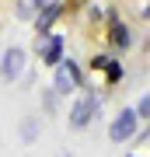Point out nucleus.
Segmentation results:
<instances>
[{
	"mask_svg": "<svg viewBox=\"0 0 150 157\" xmlns=\"http://www.w3.org/2000/svg\"><path fill=\"white\" fill-rule=\"evenodd\" d=\"M35 7H39V14H45V11H70V0H35Z\"/></svg>",
	"mask_w": 150,
	"mask_h": 157,
	"instance_id": "obj_11",
	"label": "nucleus"
},
{
	"mask_svg": "<svg viewBox=\"0 0 150 157\" xmlns=\"http://www.w3.org/2000/svg\"><path fill=\"white\" fill-rule=\"evenodd\" d=\"M133 108H136V115H140V122H150V91H147V94H143V98L136 101Z\"/></svg>",
	"mask_w": 150,
	"mask_h": 157,
	"instance_id": "obj_13",
	"label": "nucleus"
},
{
	"mask_svg": "<svg viewBox=\"0 0 150 157\" xmlns=\"http://www.w3.org/2000/svg\"><path fill=\"white\" fill-rule=\"evenodd\" d=\"M126 77V67H122V56H115L108 63V70H105V87H115L119 80Z\"/></svg>",
	"mask_w": 150,
	"mask_h": 157,
	"instance_id": "obj_8",
	"label": "nucleus"
},
{
	"mask_svg": "<svg viewBox=\"0 0 150 157\" xmlns=\"http://www.w3.org/2000/svg\"><path fill=\"white\" fill-rule=\"evenodd\" d=\"M98 112H101V94H87V91H84V94L73 98V105L67 112V126L73 133H84V129L98 119Z\"/></svg>",
	"mask_w": 150,
	"mask_h": 157,
	"instance_id": "obj_3",
	"label": "nucleus"
},
{
	"mask_svg": "<svg viewBox=\"0 0 150 157\" xmlns=\"http://www.w3.org/2000/svg\"><path fill=\"white\" fill-rule=\"evenodd\" d=\"M105 42H108V52H115V56H126L133 49V42H136L133 25L119 11H108V17H105Z\"/></svg>",
	"mask_w": 150,
	"mask_h": 157,
	"instance_id": "obj_2",
	"label": "nucleus"
},
{
	"mask_svg": "<svg viewBox=\"0 0 150 157\" xmlns=\"http://www.w3.org/2000/svg\"><path fill=\"white\" fill-rule=\"evenodd\" d=\"M126 157H136V154H126Z\"/></svg>",
	"mask_w": 150,
	"mask_h": 157,
	"instance_id": "obj_16",
	"label": "nucleus"
},
{
	"mask_svg": "<svg viewBox=\"0 0 150 157\" xmlns=\"http://www.w3.org/2000/svg\"><path fill=\"white\" fill-rule=\"evenodd\" d=\"M42 133V126H39V115H25L21 119V140L25 143H35V136Z\"/></svg>",
	"mask_w": 150,
	"mask_h": 157,
	"instance_id": "obj_9",
	"label": "nucleus"
},
{
	"mask_svg": "<svg viewBox=\"0 0 150 157\" xmlns=\"http://www.w3.org/2000/svg\"><path fill=\"white\" fill-rule=\"evenodd\" d=\"M112 59H115V52H94V56L87 59V67H91V73H105Z\"/></svg>",
	"mask_w": 150,
	"mask_h": 157,
	"instance_id": "obj_10",
	"label": "nucleus"
},
{
	"mask_svg": "<svg viewBox=\"0 0 150 157\" xmlns=\"http://www.w3.org/2000/svg\"><path fill=\"white\" fill-rule=\"evenodd\" d=\"M56 91H52V84L49 87H42V108H45V115H56Z\"/></svg>",
	"mask_w": 150,
	"mask_h": 157,
	"instance_id": "obj_12",
	"label": "nucleus"
},
{
	"mask_svg": "<svg viewBox=\"0 0 150 157\" xmlns=\"http://www.w3.org/2000/svg\"><path fill=\"white\" fill-rule=\"evenodd\" d=\"M14 17L17 21H35V17H39L35 0H14Z\"/></svg>",
	"mask_w": 150,
	"mask_h": 157,
	"instance_id": "obj_7",
	"label": "nucleus"
},
{
	"mask_svg": "<svg viewBox=\"0 0 150 157\" xmlns=\"http://www.w3.org/2000/svg\"><path fill=\"white\" fill-rule=\"evenodd\" d=\"M140 17H143V21H150V0H143V7H140Z\"/></svg>",
	"mask_w": 150,
	"mask_h": 157,
	"instance_id": "obj_15",
	"label": "nucleus"
},
{
	"mask_svg": "<svg viewBox=\"0 0 150 157\" xmlns=\"http://www.w3.org/2000/svg\"><path fill=\"white\" fill-rule=\"evenodd\" d=\"M35 56H39L42 67L56 70L67 56V39H63L60 32H49V35H35Z\"/></svg>",
	"mask_w": 150,
	"mask_h": 157,
	"instance_id": "obj_5",
	"label": "nucleus"
},
{
	"mask_svg": "<svg viewBox=\"0 0 150 157\" xmlns=\"http://www.w3.org/2000/svg\"><path fill=\"white\" fill-rule=\"evenodd\" d=\"M25 67H28V52L21 45H7L4 56H0V77L4 80H21Z\"/></svg>",
	"mask_w": 150,
	"mask_h": 157,
	"instance_id": "obj_6",
	"label": "nucleus"
},
{
	"mask_svg": "<svg viewBox=\"0 0 150 157\" xmlns=\"http://www.w3.org/2000/svg\"><path fill=\"white\" fill-rule=\"evenodd\" d=\"M136 133H140V115H136V108L133 105H122L115 112V119L108 122V140L115 143V147H122L129 140H136Z\"/></svg>",
	"mask_w": 150,
	"mask_h": 157,
	"instance_id": "obj_4",
	"label": "nucleus"
},
{
	"mask_svg": "<svg viewBox=\"0 0 150 157\" xmlns=\"http://www.w3.org/2000/svg\"><path fill=\"white\" fill-rule=\"evenodd\" d=\"M101 14H105V11H101L98 4H91V21H101Z\"/></svg>",
	"mask_w": 150,
	"mask_h": 157,
	"instance_id": "obj_14",
	"label": "nucleus"
},
{
	"mask_svg": "<svg viewBox=\"0 0 150 157\" xmlns=\"http://www.w3.org/2000/svg\"><path fill=\"white\" fill-rule=\"evenodd\" d=\"M87 87V73H84V67L73 56H63V63L52 70V91L60 98H67V94H77V91Z\"/></svg>",
	"mask_w": 150,
	"mask_h": 157,
	"instance_id": "obj_1",
	"label": "nucleus"
}]
</instances>
